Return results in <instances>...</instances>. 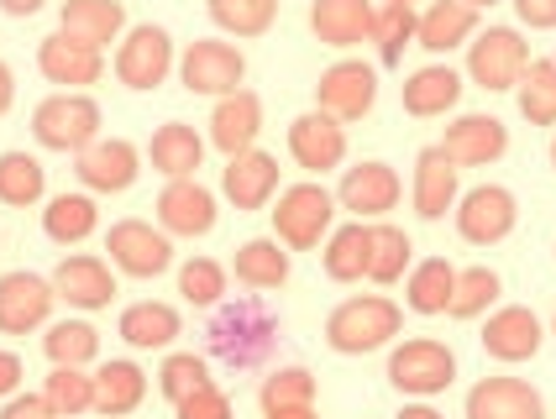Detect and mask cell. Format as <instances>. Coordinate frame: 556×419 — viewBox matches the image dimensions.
Wrapping results in <instances>:
<instances>
[{"instance_id": "cell-53", "label": "cell", "mask_w": 556, "mask_h": 419, "mask_svg": "<svg viewBox=\"0 0 556 419\" xmlns=\"http://www.w3.org/2000/svg\"><path fill=\"white\" fill-rule=\"evenodd\" d=\"M400 419H446V415H435V409H426V404H404Z\"/></svg>"}, {"instance_id": "cell-36", "label": "cell", "mask_w": 556, "mask_h": 419, "mask_svg": "<svg viewBox=\"0 0 556 419\" xmlns=\"http://www.w3.org/2000/svg\"><path fill=\"white\" fill-rule=\"evenodd\" d=\"M515 90H520V116L530 126H556V59H535Z\"/></svg>"}, {"instance_id": "cell-20", "label": "cell", "mask_w": 556, "mask_h": 419, "mask_svg": "<svg viewBox=\"0 0 556 419\" xmlns=\"http://www.w3.org/2000/svg\"><path fill=\"white\" fill-rule=\"evenodd\" d=\"M37 68H42V79H48V85H100V74H105L100 53L85 48V42H74L68 31L42 37V48H37Z\"/></svg>"}, {"instance_id": "cell-35", "label": "cell", "mask_w": 556, "mask_h": 419, "mask_svg": "<svg viewBox=\"0 0 556 419\" xmlns=\"http://www.w3.org/2000/svg\"><path fill=\"white\" fill-rule=\"evenodd\" d=\"M42 189H48V174H42L37 157H27V152H0V205L27 210L42 200Z\"/></svg>"}, {"instance_id": "cell-15", "label": "cell", "mask_w": 556, "mask_h": 419, "mask_svg": "<svg viewBox=\"0 0 556 419\" xmlns=\"http://www.w3.org/2000/svg\"><path fill=\"white\" fill-rule=\"evenodd\" d=\"M137 163H142V157H137L131 142H122V137L105 142V137H100L94 148L79 152V168H74V174H79V183L94 189V194H122V189H131L137 174H142Z\"/></svg>"}, {"instance_id": "cell-34", "label": "cell", "mask_w": 556, "mask_h": 419, "mask_svg": "<svg viewBox=\"0 0 556 419\" xmlns=\"http://www.w3.org/2000/svg\"><path fill=\"white\" fill-rule=\"evenodd\" d=\"M283 278H289V252L278 241L257 237L237 252V283H248V289H283Z\"/></svg>"}, {"instance_id": "cell-17", "label": "cell", "mask_w": 556, "mask_h": 419, "mask_svg": "<svg viewBox=\"0 0 556 419\" xmlns=\"http://www.w3.org/2000/svg\"><path fill=\"white\" fill-rule=\"evenodd\" d=\"M504 148H509V126L498 116L452 120V126H446V142H441V152H446L457 168H483V163L504 157Z\"/></svg>"}, {"instance_id": "cell-44", "label": "cell", "mask_w": 556, "mask_h": 419, "mask_svg": "<svg viewBox=\"0 0 556 419\" xmlns=\"http://www.w3.org/2000/svg\"><path fill=\"white\" fill-rule=\"evenodd\" d=\"M498 300V272L494 268H467V272H457V289H452V315L457 320H472V315H483L489 304Z\"/></svg>"}, {"instance_id": "cell-12", "label": "cell", "mask_w": 556, "mask_h": 419, "mask_svg": "<svg viewBox=\"0 0 556 419\" xmlns=\"http://www.w3.org/2000/svg\"><path fill=\"white\" fill-rule=\"evenodd\" d=\"M515 215H520L515 194L498 189V183H483V189H472V194L457 200V231L472 246H494V241H504L515 231Z\"/></svg>"}, {"instance_id": "cell-32", "label": "cell", "mask_w": 556, "mask_h": 419, "mask_svg": "<svg viewBox=\"0 0 556 419\" xmlns=\"http://www.w3.org/2000/svg\"><path fill=\"white\" fill-rule=\"evenodd\" d=\"M452 289H457V268H452L446 257H431V263H420V268L409 272V283H404V304H409L415 315H446Z\"/></svg>"}, {"instance_id": "cell-9", "label": "cell", "mask_w": 556, "mask_h": 419, "mask_svg": "<svg viewBox=\"0 0 556 419\" xmlns=\"http://www.w3.org/2000/svg\"><path fill=\"white\" fill-rule=\"evenodd\" d=\"M179 79L189 94H237V85L248 79V59L231 42H189Z\"/></svg>"}, {"instance_id": "cell-13", "label": "cell", "mask_w": 556, "mask_h": 419, "mask_svg": "<svg viewBox=\"0 0 556 419\" xmlns=\"http://www.w3.org/2000/svg\"><path fill=\"white\" fill-rule=\"evenodd\" d=\"M157 226L168 237H205L216 226V194L194 179H168L157 194Z\"/></svg>"}, {"instance_id": "cell-24", "label": "cell", "mask_w": 556, "mask_h": 419, "mask_svg": "<svg viewBox=\"0 0 556 419\" xmlns=\"http://www.w3.org/2000/svg\"><path fill=\"white\" fill-rule=\"evenodd\" d=\"M415 210L420 220H441L446 210H457V163L441 148H426L415 157Z\"/></svg>"}, {"instance_id": "cell-33", "label": "cell", "mask_w": 556, "mask_h": 419, "mask_svg": "<svg viewBox=\"0 0 556 419\" xmlns=\"http://www.w3.org/2000/svg\"><path fill=\"white\" fill-rule=\"evenodd\" d=\"M94 220H100V210H94L90 194H59V200H48V210H42V231H48V241H59V246L85 241L94 231Z\"/></svg>"}, {"instance_id": "cell-5", "label": "cell", "mask_w": 556, "mask_h": 419, "mask_svg": "<svg viewBox=\"0 0 556 419\" xmlns=\"http://www.w3.org/2000/svg\"><path fill=\"white\" fill-rule=\"evenodd\" d=\"M331 215H337V200H331L320 183H294V189L278 194L274 231L283 246L309 252V246H320V237L331 231Z\"/></svg>"}, {"instance_id": "cell-3", "label": "cell", "mask_w": 556, "mask_h": 419, "mask_svg": "<svg viewBox=\"0 0 556 419\" xmlns=\"http://www.w3.org/2000/svg\"><path fill=\"white\" fill-rule=\"evenodd\" d=\"M274 341H278V320L268 315L263 300H242V304H231V309H220L216 320H211V352L226 357L231 367L263 361L274 352Z\"/></svg>"}, {"instance_id": "cell-41", "label": "cell", "mask_w": 556, "mask_h": 419, "mask_svg": "<svg viewBox=\"0 0 556 419\" xmlns=\"http://www.w3.org/2000/svg\"><path fill=\"white\" fill-rule=\"evenodd\" d=\"M211 16H216V27L237 31V37H263L274 27L278 0H211Z\"/></svg>"}, {"instance_id": "cell-19", "label": "cell", "mask_w": 556, "mask_h": 419, "mask_svg": "<svg viewBox=\"0 0 556 419\" xmlns=\"http://www.w3.org/2000/svg\"><path fill=\"white\" fill-rule=\"evenodd\" d=\"M220 189H226V200L237 210H263L278 194V157H268L257 148L237 152L226 163V174H220Z\"/></svg>"}, {"instance_id": "cell-14", "label": "cell", "mask_w": 556, "mask_h": 419, "mask_svg": "<svg viewBox=\"0 0 556 419\" xmlns=\"http://www.w3.org/2000/svg\"><path fill=\"white\" fill-rule=\"evenodd\" d=\"M341 210H352L357 220H372V215H389L400 205V174L389 163H357L341 174V189H337Z\"/></svg>"}, {"instance_id": "cell-40", "label": "cell", "mask_w": 556, "mask_h": 419, "mask_svg": "<svg viewBox=\"0 0 556 419\" xmlns=\"http://www.w3.org/2000/svg\"><path fill=\"white\" fill-rule=\"evenodd\" d=\"M42 398H48V409L59 419H74V415H85V409H94V378H85L79 367H53Z\"/></svg>"}, {"instance_id": "cell-49", "label": "cell", "mask_w": 556, "mask_h": 419, "mask_svg": "<svg viewBox=\"0 0 556 419\" xmlns=\"http://www.w3.org/2000/svg\"><path fill=\"white\" fill-rule=\"evenodd\" d=\"M526 27H556V0H515Z\"/></svg>"}, {"instance_id": "cell-11", "label": "cell", "mask_w": 556, "mask_h": 419, "mask_svg": "<svg viewBox=\"0 0 556 419\" xmlns=\"http://www.w3.org/2000/svg\"><path fill=\"white\" fill-rule=\"evenodd\" d=\"M315 100H320V111L337 120H357L372 111V100H378V74H372L368 63L346 59V63H331L326 74H320V85H315Z\"/></svg>"}, {"instance_id": "cell-2", "label": "cell", "mask_w": 556, "mask_h": 419, "mask_svg": "<svg viewBox=\"0 0 556 419\" xmlns=\"http://www.w3.org/2000/svg\"><path fill=\"white\" fill-rule=\"evenodd\" d=\"M100 120L105 116H100V105H94L90 94L63 90L31 111V137L48 152H74V157H79L85 148L100 142Z\"/></svg>"}, {"instance_id": "cell-50", "label": "cell", "mask_w": 556, "mask_h": 419, "mask_svg": "<svg viewBox=\"0 0 556 419\" xmlns=\"http://www.w3.org/2000/svg\"><path fill=\"white\" fill-rule=\"evenodd\" d=\"M22 378H27V367L16 352H0V398H11V393L22 389Z\"/></svg>"}, {"instance_id": "cell-51", "label": "cell", "mask_w": 556, "mask_h": 419, "mask_svg": "<svg viewBox=\"0 0 556 419\" xmlns=\"http://www.w3.org/2000/svg\"><path fill=\"white\" fill-rule=\"evenodd\" d=\"M0 11L5 16H31V11H42V0H0Z\"/></svg>"}, {"instance_id": "cell-37", "label": "cell", "mask_w": 556, "mask_h": 419, "mask_svg": "<svg viewBox=\"0 0 556 419\" xmlns=\"http://www.w3.org/2000/svg\"><path fill=\"white\" fill-rule=\"evenodd\" d=\"M368 257H372V226H341L331 246H326V272L337 278V283H352V278H363L368 272Z\"/></svg>"}, {"instance_id": "cell-26", "label": "cell", "mask_w": 556, "mask_h": 419, "mask_svg": "<svg viewBox=\"0 0 556 419\" xmlns=\"http://www.w3.org/2000/svg\"><path fill=\"white\" fill-rule=\"evenodd\" d=\"M126 27V11L122 0H68L59 11V31H68L74 42H85V48H105V42H116V31Z\"/></svg>"}, {"instance_id": "cell-4", "label": "cell", "mask_w": 556, "mask_h": 419, "mask_svg": "<svg viewBox=\"0 0 556 419\" xmlns=\"http://www.w3.org/2000/svg\"><path fill=\"white\" fill-rule=\"evenodd\" d=\"M530 68V48H526V37L515 27H489V31H478V42L467 48V74H472V85L478 90H515L520 85V74Z\"/></svg>"}, {"instance_id": "cell-7", "label": "cell", "mask_w": 556, "mask_h": 419, "mask_svg": "<svg viewBox=\"0 0 556 419\" xmlns=\"http://www.w3.org/2000/svg\"><path fill=\"white\" fill-rule=\"evenodd\" d=\"M53 278H37V272H5L0 278V335H27V330L48 326L53 315Z\"/></svg>"}, {"instance_id": "cell-52", "label": "cell", "mask_w": 556, "mask_h": 419, "mask_svg": "<svg viewBox=\"0 0 556 419\" xmlns=\"http://www.w3.org/2000/svg\"><path fill=\"white\" fill-rule=\"evenodd\" d=\"M11 100H16V85H11V68L0 63V116L11 111Z\"/></svg>"}, {"instance_id": "cell-22", "label": "cell", "mask_w": 556, "mask_h": 419, "mask_svg": "<svg viewBox=\"0 0 556 419\" xmlns=\"http://www.w3.org/2000/svg\"><path fill=\"white\" fill-rule=\"evenodd\" d=\"M257 131H263V100L252 90L220 94L216 116H211V142H216L226 157H237V152H252Z\"/></svg>"}, {"instance_id": "cell-45", "label": "cell", "mask_w": 556, "mask_h": 419, "mask_svg": "<svg viewBox=\"0 0 556 419\" xmlns=\"http://www.w3.org/2000/svg\"><path fill=\"white\" fill-rule=\"evenodd\" d=\"M211 383V367H205V357H194V352H174V357L163 361V372H157V389H163V398H189V393H200Z\"/></svg>"}, {"instance_id": "cell-57", "label": "cell", "mask_w": 556, "mask_h": 419, "mask_svg": "<svg viewBox=\"0 0 556 419\" xmlns=\"http://www.w3.org/2000/svg\"><path fill=\"white\" fill-rule=\"evenodd\" d=\"M552 163H556V142H552Z\"/></svg>"}, {"instance_id": "cell-39", "label": "cell", "mask_w": 556, "mask_h": 419, "mask_svg": "<svg viewBox=\"0 0 556 419\" xmlns=\"http://www.w3.org/2000/svg\"><path fill=\"white\" fill-rule=\"evenodd\" d=\"M415 27H420L415 5H378V16H372V42H378V59L400 63L404 48L415 42Z\"/></svg>"}, {"instance_id": "cell-6", "label": "cell", "mask_w": 556, "mask_h": 419, "mask_svg": "<svg viewBox=\"0 0 556 419\" xmlns=\"http://www.w3.org/2000/svg\"><path fill=\"white\" fill-rule=\"evenodd\" d=\"M452 378H457V357L441 341H426V335L420 341H404L400 352L389 357V383L400 393H415V398L452 389Z\"/></svg>"}, {"instance_id": "cell-21", "label": "cell", "mask_w": 556, "mask_h": 419, "mask_svg": "<svg viewBox=\"0 0 556 419\" xmlns=\"http://www.w3.org/2000/svg\"><path fill=\"white\" fill-rule=\"evenodd\" d=\"M372 16H378L372 0H315L309 5V31L326 48H352V42L372 37Z\"/></svg>"}, {"instance_id": "cell-23", "label": "cell", "mask_w": 556, "mask_h": 419, "mask_svg": "<svg viewBox=\"0 0 556 419\" xmlns=\"http://www.w3.org/2000/svg\"><path fill=\"white\" fill-rule=\"evenodd\" d=\"M483 352L494 361H530L541 352V320L530 315L526 304L498 309L494 320L483 326Z\"/></svg>"}, {"instance_id": "cell-8", "label": "cell", "mask_w": 556, "mask_h": 419, "mask_svg": "<svg viewBox=\"0 0 556 419\" xmlns=\"http://www.w3.org/2000/svg\"><path fill=\"white\" fill-rule=\"evenodd\" d=\"M105 252L131 278H157V272H168V263H174L168 231H153L148 220H116L111 237H105Z\"/></svg>"}, {"instance_id": "cell-1", "label": "cell", "mask_w": 556, "mask_h": 419, "mask_svg": "<svg viewBox=\"0 0 556 419\" xmlns=\"http://www.w3.org/2000/svg\"><path fill=\"white\" fill-rule=\"evenodd\" d=\"M400 326H404L400 304L383 300V294H363V300H346L331 309L326 341H331V352H341V357H363V352H378L383 341H394Z\"/></svg>"}, {"instance_id": "cell-42", "label": "cell", "mask_w": 556, "mask_h": 419, "mask_svg": "<svg viewBox=\"0 0 556 419\" xmlns=\"http://www.w3.org/2000/svg\"><path fill=\"white\" fill-rule=\"evenodd\" d=\"M257 398H263L268 415L274 409H305V404H315V378H309L305 367H278V372L263 378Z\"/></svg>"}, {"instance_id": "cell-18", "label": "cell", "mask_w": 556, "mask_h": 419, "mask_svg": "<svg viewBox=\"0 0 556 419\" xmlns=\"http://www.w3.org/2000/svg\"><path fill=\"white\" fill-rule=\"evenodd\" d=\"M467 419H546V404L520 378H483L467 393Z\"/></svg>"}, {"instance_id": "cell-38", "label": "cell", "mask_w": 556, "mask_h": 419, "mask_svg": "<svg viewBox=\"0 0 556 419\" xmlns=\"http://www.w3.org/2000/svg\"><path fill=\"white\" fill-rule=\"evenodd\" d=\"M42 352L53 357V367H85L100 352V335L85 320H59V326H48V335H42Z\"/></svg>"}, {"instance_id": "cell-46", "label": "cell", "mask_w": 556, "mask_h": 419, "mask_svg": "<svg viewBox=\"0 0 556 419\" xmlns=\"http://www.w3.org/2000/svg\"><path fill=\"white\" fill-rule=\"evenodd\" d=\"M179 294L189 304H220L226 300V268L211 263V257H189L179 268Z\"/></svg>"}, {"instance_id": "cell-16", "label": "cell", "mask_w": 556, "mask_h": 419, "mask_svg": "<svg viewBox=\"0 0 556 419\" xmlns=\"http://www.w3.org/2000/svg\"><path fill=\"white\" fill-rule=\"evenodd\" d=\"M289 152H294V163L309 168V174H326V168H337L341 157H346V131H341L337 116H326V111H309L289 126Z\"/></svg>"}, {"instance_id": "cell-31", "label": "cell", "mask_w": 556, "mask_h": 419, "mask_svg": "<svg viewBox=\"0 0 556 419\" xmlns=\"http://www.w3.org/2000/svg\"><path fill=\"white\" fill-rule=\"evenodd\" d=\"M179 335V309L174 304H131L122 315V341L126 346H137V352H157V346H168Z\"/></svg>"}, {"instance_id": "cell-27", "label": "cell", "mask_w": 556, "mask_h": 419, "mask_svg": "<svg viewBox=\"0 0 556 419\" xmlns=\"http://www.w3.org/2000/svg\"><path fill=\"white\" fill-rule=\"evenodd\" d=\"M478 27V11L463 5V0H435L431 11L420 16V27H415V42L426 48V53H452V48H463L467 37Z\"/></svg>"}, {"instance_id": "cell-47", "label": "cell", "mask_w": 556, "mask_h": 419, "mask_svg": "<svg viewBox=\"0 0 556 419\" xmlns=\"http://www.w3.org/2000/svg\"><path fill=\"white\" fill-rule=\"evenodd\" d=\"M174 409H179V419H231V398H226L216 383H205L200 393L179 398Z\"/></svg>"}, {"instance_id": "cell-29", "label": "cell", "mask_w": 556, "mask_h": 419, "mask_svg": "<svg viewBox=\"0 0 556 419\" xmlns=\"http://www.w3.org/2000/svg\"><path fill=\"white\" fill-rule=\"evenodd\" d=\"M457 100H463V79L446 63H431V68L409 74V85H404V111L409 116H446Z\"/></svg>"}, {"instance_id": "cell-25", "label": "cell", "mask_w": 556, "mask_h": 419, "mask_svg": "<svg viewBox=\"0 0 556 419\" xmlns=\"http://www.w3.org/2000/svg\"><path fill=\"white\" fill-rule=\"evenodd\" d=\"M53 289L74 309H105L111 294H116V278H111V268L100 257H63L59 272H53Z\"/></svg>"}, {"instance_id": "cell-10", "label": "cell", "mask_w": 556, "mask_h": 419, "mask_svg": "<svg viewBox=\"0 0 556 419\" xmlns=\"http://www.w3.org/2000/svg\"><path fill=\"white\" fill-rule=\"evenodd\" d=\"M174 68V37L163 27H137L116 53V79L126 90H157Z\"/></svg>"}, {"instance_id": "cell-28", "label": "cell", "mask_w": 556, "mask_h": 419, "mask_svg": "<svg viewBox=\"0 0 556 419\" xmlns=\"http://www.w3.org/2000/svg\"><path fill=\"white\" fill-rule=\"evenodd\" d=\"M157 174H168V179H194V168H200V157H205V142H200V131L185 126V120H168V126H157L153 131V148H148Z\"/></svg>"}, {"instance_id": "cell-43", "label": "cell", "mask_w": 556, "mask_h": 419, "mask_svg": "<svg viewBox=\"0 0 556 419\" xmlns=\"http://www.w3.org/2000/svg\"><path fill=\"white\" fill-rule=\"evenodd\" d=\"M409 268V237L400 226H372V257H368V278L372 283H400Z\"/></svg>"}, {"instance_id": "cell-30", "label": "cell", "mask_w": 556, "mask_h": 419, "mask_svg": "<svg viewBox=\"0 0 556 419\" xmlns=\"http://www.w3.org/2000/svg\"><path fill=\"white\" fill-rule=\"evenodd\" d=\"M142 393H148V378H142L137 361H105V367L94 372V409L105 419L131 415V409L142 404Z\"/></svg>"}, {"instance_id": "cell-55", "label": "cell", "mask_w": 556, "mask_h": 419, "mask_svg": "<svg viewBox=\"0 0 556 419\" xmlns=\"http://www.w3.org/2000/svg\"><path fill=\"white\" fill-rule=\"evenodd\" d=\"M463 5H472V11H489V5H498V0H463Z\"/></svg>"}, {"instance_id": "cell-54", "label": "cell", "mask_w": 556, "mask_h": 419, "mask_svg": "<svg viewBox=\"0 0 556 419\" xmlns=\"http://www.w3.org/2000/svg\"><path fill=\"white\" fill-rule=\"evenodd\" d=\"M268 419H320V415H315V404H305V409H274Z\"/></svg>"}, {"instance_id": "cell-56", "label": "cell", "mask_w": 556, "mask_h": 419, "mask_svg": "<svg viewBox=\"0 0 556 419\" xmlns=\"http://www.w3.org/2000/svg\"><path fill=\"white\" fill-rule=\"evenodd\" d=\"M383 5H415V0H383Z\"/></svg>"}, {"instance_id": "cell-48", "label": "cell", "mask_w": 556, "mask_h": 419, "mask_svg": "<svg viewBox=\"0 0 556 419\" xmlns=\"http://www.w3.org/2000/svg\"><path fill=\"white\" fill-rule=\"evenodd\" d=\"M0 419H59V415L48 409V398H42V393H16V398L0 409Z\"/></svg>"}]
</instances>
